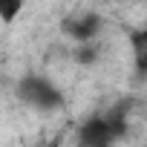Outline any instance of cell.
<instances>
[{
  "instance_id": "3957f363",
  "label": "cell",
  "mask_w": 147,
  "mask_h": 147,
  "mask_svg": "<svg viewBox=\"0 0 147 147\" xmlns=\"http://www.w3.org/2000/svg\"><path fill=\"white\" fill-rule=\"evenodd\" d=\"M18 12H20V3H18V0H15V3H0V18H3V20H12Z\"/></svg>"
},
{
  "instance_id": "277c9868",
  "label": "cell",
  "mask_w": 147,
  "mask_h": 147,
  "mask_svg": "<svg viewBox=\"0 0 147 147\" xmlns=\"http://www.w3.org/2000/svg\"><path fill=\"white\" fill-rule=\"evenodd\" d=\"M78 58H81V61H92V52H90V49H84V52H81Z\"/></svg>"
},
{
  "instance_id": "6da1fadb",
  "label": "cell",
  "mask_w": 147,
  "mask_h": 147,
  "mask_svg": "<svg viewBox=\"0 0 147 147\" xmlns=\"http://www.w3.org/2000/svg\"><path fill=\"white\" fill-rule=\"evenodd\" d=\"M20 92H23L26 101H32V104H38V107H55V104L61 101L58 90H55L52 84H46L43 78H26L23 87H20Z\"/></svg>"
},
{
  "instance_id": "7a4b0ae2",
  "label": "cell",
  "mask_w": 147,
  "mask_h": 147,
  "mask_svg": "<svg viewBox=\"0 0 147 147\" xmlns=\"http://www.w3.org/2000/svg\"><path fill=\"white\" fill-rule=\"evenodd\" d=\"M66 29H69L72 35H75L78 40H87V38H92V35L98 32V18H92V15H90V18L78 20V23H69Z\"/></svg>"
}]
</instances>
